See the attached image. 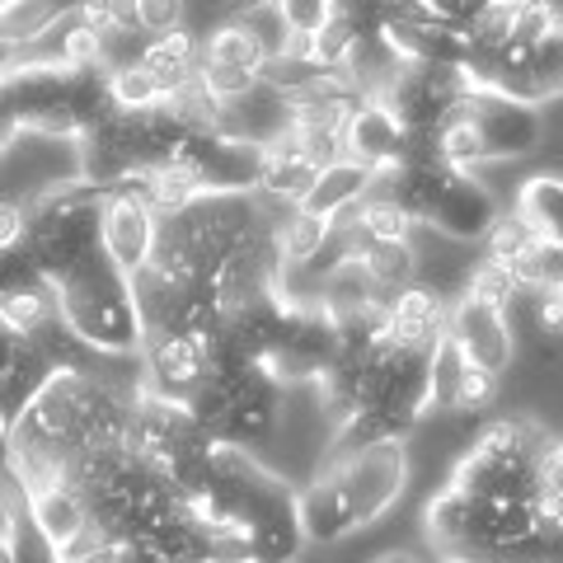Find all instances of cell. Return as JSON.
I'll list each match as a JSON object with an SVG mask.
<instances>
[{
	"mask_svg": "<svg viewBox=\"0 0 563 563\" xmlns=\"http://www.w3.org/2000/svg\"><path fill=\"white\" fill-rule=\"evenodd\" d=\"M20 250L38 263V273L52 282L57 273H66L70 263H80L90 250H99V188H70L57 192L29 211L24 240Z\"/></svg>",
	"mask_w": 563,
	"mask_h": 563,
	"instance_id": "3957f363",
	"label": "cell"
},
{
	"mask_svg": "<svg viewBox=\"0 0 563 563\" xmlns=\"http://www.w3.org/2000/svg\"><path fill=\"white\" fill-rule=\"evenodd\" d=\"M0 563H14V550H10L5 540H0Z\"/></svg>",
	"mask_w": 563,
	"mask_h": 563,
	"instance_id": "ab89813d",
	"label": "cell"
},
{
	"mask_svg": "<svg viewBox=\"0 0 563 563\" xmlns=\"http://www.w3.org/2000/svg\"><path fill=\"white\" fill-rule=\"evenodd\" d=\"M33 517H38L43 536L57 544V554H62L76 536L90 531V507H85L80 488L70 484V479H57V484L33 488Z\"/></svg>",
	"mask_w": 563,
	"mask_h": 563,
	"instance_id": "e0dca14e",
	"label": "cell"
},
{
	"mask_svg": "<svg viewBox=\"0 0 563 563\" xmlns=\"http://www.w3.org/2000/svg\"><path fill=\"white\" fill-rule=\"evenodd\" d=\"M141 66L151 70L165 90H179V85L198 80V66H202V43L192 38V29H174V33H161V38H146L141 47Z\"/></svg>",
	"mask_w": 563,
	"mask_h": 563,
	"instance_id": "ac0fdd59",
	"label": "cell"
},
{
	"mask_svg": "<svg viewBox=\"0 0 563 563\" xmlns=\"http://www.w3.org/2000/svg\"><path fill=\"white\" fill-rule=\"evenodd\" d=\"M517 217L531 225L540 240H550L563 250V179L559 174H536L517 198Z\"/></svg>",
	"mask_w": 563,
	"mask_h": 563,
	"instance_id": "603a6c76",
	"label": "cell"
},
{
	"mask_svg": "<svg viewBox=\"0 0 563 563\" xmlns=\"http://www.w3.org/2000/svg\"><path fill=\"white\" fill-rule=\"evenodd\" d=\"M493 395H498V376L470 362V372H465V380H461V399H455V409H465V413L488 409Z\"/></svg>",
	"mask_w": 563,
	"mask_h": 563,
	"instance_id": "836d02e7",
	"label": "cell"
},
{
	"mask_svg": "<svg viewBox=\"0 0 563 563\" xmlns=\"http://www.w3.org/2000/svg\"><path fill=\"white\" fill-rule=\"evenodd\" d=\"M329 235H333V221L310 217V211H301V207L282 211V217H277V254H282V273H287V268H310V263L329 250Z\"/></svg>",
	"mask_w": 563,
	"mask_h": 563,
	"instance_id": "44dd1931",
	"label": "cell"
},
{
	"mask_svg": "<svg viewBox=\"0 0 563 563\" xmlns=\"http://www.w3.org/2000/svg\"><path fill=\"white\" fill-rule=\"evenodd\" d=\"M446 563H461V559H446Z\"/></svg>",
	"mask_w": 563,
	"mask_h": 563,
	"instance_id": "bcb514c9",
	"label": "cell"
},
{
	"mask_svg": "<svg viewBox=\"0 0 563 563\" xmlns=\"http://www.w3.org/2000/svg\"><path fill=\"white\" fill-rule=\"evenodd\" d=\"M24 225H29V211L0 198V250H14L24 240Z\"/></svg>",
	"mask_w": 563,
	"mask_h": 563,
	"instance_id": "e575fe53",
	"label": "cell"
},
{
	"mask_svg": "<svg viewBox=\"0 0 563 563\" xmlns=\"http://www.w3.org/2000/svg\"><path fill=\"white\" fill-rule=\"evenodd\" d=\"M559 446H563V437H559Z\"/></svg>",
	"mask_w": 563,
	"mask_h": 563,
	"instance_id": "7dc6e473",
	"label": "cell"
},
{
	"mask_svg": "<svg viewBox=\"0 0 563 563\" xmlns=\"http://www.w3.org/2000/svg\"><path fill=\"white\" fill-rule=\"evenodd\" d=\"M324 470H333V479H339L357 526H372L390 512L399 503L404 484H409V446H404L399 437H380V442H362V446H339V455H333Z\"/></svg>",
	"mask_w": 563,
	"mask_h": 563,
	"instance_id": "277c9868",
	"label": "cell"
},
{
	"mask_svg": "<svg viewBox=\"0 0 563 563\" xmlns=\"http://www.w3.org/2000/svg\"><path fill=\"white\" fill-rule=\"evenodd\" d=\"M554 451V437H544L531 418H498L474 437V446L455 461L451 488L484 503H536L544 488V461Z\"/></svg>",
	"mask_w": 563,
	"mask_h": 563,
	"instance_id": "7a4b0ae2",
	"label": "cell"
},
{
	"mask_svg": "<svg viewBox=\"0 0 563 563\" xmlns=\"http://www.w3.org/2000/svg\"><path fill=\"white\" fill-rule=\"evenodd\" d=\"M66 10H70V0H14V5L0 10V47L24 57V52H33L62 24Z\"/></svg>",
	"mask_w": 563,
	"mask_h": 563,
	"instance_id": "ffe728a7",
	"label": "cell"
},
{
	"mask_svg": "<svg viewBox=\"0 0 563 563\" xmlns=\"http://www.w3.org/2000/svg\"><path fill=\"white\" fill-rule=\"evenodd\" d=\"M470 291L484 296V301H493V306H503V310H512L517 296H521V282L512 277V268H503V263L479 258V268H474V277H470Z\"/></svg>",
	"mask_w": 563,
	"mask_h": 563,
	"instance_id": "4dcf8cb0",
	"label": "cell"
},
{
	"mask_svg": "<svg viewBox=\"0 0 563 563\" xmlns=\"http://www.w3.org/2000/svg\"><path fill=\"white\" fill-rule=\"evenodd\" d=\"M554 296H559V301H563V287H559V291H554Z\"/></svg>",
	"mask_w": 563,
	"mask_h": 563,
	"instance_id": "f6af8a7d",
	"label": "cell"
},
{
	"mask_svg": "<svg viewBox=\"0 0 563 563\" xmlns=\"http://www.w3.org/2000/svg\"><path fill=\"white\" fill-rule=\"evenodd\" d=\"M202 62L211 66H231V70H244V76H268V47L258 43V33L244 24V20H225L207 33V43H202Z\"/></svg>",
	"mask_w": 563,
	"mask_h": 563,
	"instance_id": "d6986e66",
	"label": "cell"
},
{
	"mask_svg": "<svg viewBox=\"0 0 563 563\" xmlns=\"http://www.w3.org/2000/svg\"><path fill=\"white\" fill-rule=\"evenodd\" d=\"M484 5H526V0H484Z\"/></svg>",
	"mask_w": 563,
	"mask_h": 563,
	"instance_id": "60d3db41",
	"label": "cell"
},
{
	"mask_svg": "<svg viewBox=\"0 0 563 563\" xmlns=\"http://www.w3.org/2000/svg\"><path fill=\"white\" fill-rule=\"evenodd\" d=\"M211 563H250V559H211Z\"/></svg>",
	"mask_w": 563,
	"mask_h": 563,
	"instance_id": "7bdbcfd3",
	"label": "cell"
},
{
	"mask_svg": "<svg viewBox=\"0 0 563 563\" xmlns=\"http://www.w3.org/2000/svg\"><path fill=\"white\" fill-rule=\"evenodd\" d=\"M536 240V231H531V225H526L521 217H517V211H507V217H498V225H493V231L484 235V244H479V250H484V258H493V263H503V268H512V263H517V254L526 250V244H531Z\"/></svg>",
	"mask_w": 563,
	"mask_h": 563,
	"instance_id": "f546056e",
	"label": "cell"
},
{
	"mask_svg": "<svg viewBox=\"0 0 563 563\" xmlns=\"http://www.w3.org/2000/svg\"><path fill=\"white\" fill-rule=\"evenodd\" d=\"M47 287L52 301H57V320L90 352H99V357H141L146 324L136 314L132 277L113 268L103 244L80 263H70L66 273H57Z\"/></svg>",
	"mask_w": 563,
	"mask_h": 563,
	"instance_id": "6da1fadb",
	"label": "cell"
},
{
	"mask_svg": "<svg viewBox=\"0 0 563 563\" xmlns=\"http://www.w3.org/2000/svg\"><path fill=\"white\" fill-rule=\"evenodd\" d=\"M372 563H418V559L404 554V550H390V554H380V559H372Z\"/></svg>",
	"mask_w": 563,
	"mask_h": 563,
	"instance_id": "f35d334b",
	"label": "cell"
},
{
	"mask_svg": "<svg viewBox=\"0 0 563 563\" xmlns=\"http://www.w3.org/2000/svg\"><path fill=\"white\" fill-rule=\"evenodd\" d=\"M314 179H320V165L296 146L291 132H282L273 146H263V174H258V198L263 202H273L282 211L301 207L310 198Z\"/></svg>",
	"mask_w": 563,
	"mask_h": 563,
	"instance_id": "4fadbf2b",
	"label": "cell"
},
{
	"mask_svg": "<svg viewBox=\"0 0 563 563\" xmlns=\"http://www.w3.org/2000/svg\"><path fill=\"white\" fill-rule=\"evenodd\" d=\"M366 277L376 282V291L390 301L404 287L418 282V258H413V244H366V254L357 258Z\"/></svg>",
	"mask_w": 563,
	"mask_h": 563,
	"instance_id": "d4e9b609",
	"label": "cell"
},
{
	"mask_svg": "<svg viewBox=\"0 0 563 563\" xmlns=\"http://www.w3.org/2000/svg\"><path fill=\"white\" fill-rule=\"evenodd\" d=\"M273 10L282 14V24H287L291 33L310 38V33H320V24L339 10V0H273Z\"/></svg>",
	"mask_w": 563,
	"mask_h": 563,
	"instance_id": "d6a6232c",
	"label": "cell"
},
{
	"mask_svg": "<svg viewBox=\"0 0 563 563\" xmlns=\"http://www.w3.org/2000/svg\"><path fill=\"white\" fill-rule=\"evenodd\" d=\"M118 563H165L155 550H146V544H122L118 550Z\"/></svg>",
	"mask_w": 563,
	"mask_h": 563,
	"instance_id": "74e56055",
	"label": "cell"
},
{
	"mask_svg": "<svg viewBox=\"0 0 563 563\" xmlns=\"http://www.w3.org/2000/svg\"><path fill=\"white\" fill-rule=\"evenodd\" d=\"M512 277L521 282V291H531V296L559 291V287H563V250H559V244H550V240H540V235H536V240L517 254Z\"/></svg>",
	"mask_w": 563,
	"mask_h": 563,
	"instance_id": "83f0119b",
	"label": "cell"
},
{
	"mask_svg": "<svg viewBox=\"0 0 563 563\" xmlns=\"http://www.w3.org/2000/svg\"><path fill=\"white\" fill-rule=\"evenodd\" d=\"M498 217H503V207L493 202V192L474 179V174L455 169L446 179V188H442V198H437V207H432L428 231L446 235V240H461V244H484V235L498 225Z\"/></svg>",
	"mask_w": 563,
	"mask_h": 563,
	"instance_id": "7c38bea8",
	"label": "cell"
},
{
	"mask_svg": "<svg viewBox=\"0 0 563 563\" xmlns=\"http://www.w3.org/2000/svg\"><path fill=\"white\" fill-rule=\"evenodd\" d=\"M357 221H362V231H366V240H372V244H409L413 231H418V221L380 188L357 207Z\"/></svg>",
	"mask_w": 563,
	"mask_h": 563,
	"instance_id": "4316f807",
	"label": "cell"
},
{
	"mask_svg": "<svg viewBox=\"0 0 563 563\" xmlns=\"http://www.w3.org/2000/svg\"><path fill=\"white\" fill-rule=\"evenodd\" d=\"M179 161L202 179V192H258L263 174V146L231 132L188 136Z\"/></svg>",
	"mask_w": 563,
	"mask_h": 563,
	"instance_id": "30bf717a",
	"label": "cell"
},
{
	"mask_svg": "<svg viewBox=\"0 0 563 563\" xmlns=\"http://www.w3.org/2000/svg\"><path fill=\"white\" fill-rule=\"evenodd\" d=\"M339 357V324L320 306H291L277 347L263 357V372L277 385H320Z\"/></svg>",
	"mask_w": 563,
	"mask_h": 563,
	"instance_id": "8992f818",
	"label": "cell"
},
{
	"mask_svg": "<svg viewBox=\"0 0 563 563\" xmlns=\"http://www.w3.org/2000/svg\"><path fill=\"white\" fill-rule=\"evenodd\" d=\"M165 113L179 122L188 136H211V132H221V122H225V103L211 99L198 80H188V85H179V90H169Z\"/></svg>",
	"mask_w": 563,
	"mask_h": 563,
	"instance_id": "484cf974",
	"label": "cell"
},
{
	"mask_svg": "<svg viewBox=\"0 0 563 563\" xmlns=\"http://www.w3.org/2000/svg\"><path fill=\"white\" fill-rule=\"evenodd\" d=\"M5 432H10V422H5V413H0V442H5Z\"/></svg>",
	"mask_w": 563,
	"mask_h": 563,
	"instance_id": "b9f144b4",
	"label": "cell"
},
{
	"mask_svg": "<svg viewBox=\"0 0 563 563\" xmlns=\"http://www.w3.org/2000/svg\"><path fill=\"white\" fill-rule=\"evenodd\" d=\"M0 324H5L14 339L33 343L47 324H57V301H52V287L5 291V296H0Z\"/></svg>",
	"mask_w": 563,
	"mask_h": 563,
	"instance_id": "cb8c5ba5",
	"label": "cell"
},
{
	"mask_svg": "<svg viewBox=\"0 0 563 563\" xmlns=\"http://www.w3.org/2000/svg\"><path fill=\"white\" fill-rule=\"evenodd\" d=\"M296 507H301V526H306L310 544H339L352 531H362L339 479H333V470H320V479H314L306 493H296Z\"/></svg>",
	"mask_w": 563,
	"mask_h": 563,
	"instance_id": "9a60e30c",
	"label": "cell"
},
{
	"mask_svg": "<svg viewBox=\"0 0 563 563\" xmlns=\"http://www.w3.org/2000/svg\"><path fill=\"white\" fill-rule=\"evenodd\" d=\"M20 347H24V339H14V333H10L5 324H0V376L10 372V362L20 357Z\"/></svg>",
	"mask_w": 563,
	"mask_h": 563,
	"instance_id": "8d00e7d4",
	"label": "cell"
},
{
	"mask_svg": "<svg viewBox=\"0 0 563 563\" xmlns=\"http://www.w3.org/2000/svg\"><path fill=\"white\" fill-rule=\"evenodd\" d=\"M161 221L165 217L155 211V202L136 179L99 188V244L118 273L136 277L141 268H151L155 244H161Z\"/></svg>",
	"mask_w": 563,
	"mask_h": 563,
	"instance_id": "5b68a950",
	"label": "cell"
},
{
	"mask_svg": "<svg viewBox=\"0 0 563 563\" xmlns=\"http://www.w3.org/2000/svg\"><path fill=\"white\" fill-rule=\"evenodd\" d=\"M188 0H136V29L141 38H161V33L184 29Z\"/></svg>",
	"mask_w": 563,
	"mask_h": 563,
	"instance_id": "1f68e13d",
	"label": "cell"
},
{
	"mask_svg": "<svg viewBox=\"0 0 563 563\" xmlns=\"http://www.w3.org/2000/svg\"><path fill=\"white\" fill-rule=\"evenodd\" d=\"M470 372V357L451 339H442L432 347V366H428V380H432V413L437 409H455L461 399V380Z\"/></svg>",
	"mask_w": 563,
	"mask_h": 563,
	"instance_id": "f1b7e54d",
	"label": "cell"
},
{
	"mask_svg": "<svg viewBox=\"0 0 563 563\" xmlns=\"http://www.w3.org/2000/svg\"><path fill=\"white\" fill-rule=\"evenodd\" d=\"M211 376L207 352L184 339V333H151L141 347V390L161 395V399H188L202 390V380Z\"/></svg>",
	"mask_w": 563,
	"mask_h": 563,
	"instance_id": "8fae6325",
	"label": "cell"
},
{
	"mask_svg": "<svg viewBox=\"0 0 563 563\" xmlns=\"http://www.w3.org/2000/svg\"><path fill=\"white\" fill-rule=\"evenodd\" d=\"M5 5H14V0H0V10H5Z\"/></svg>",
	"mask_w": 563,
	"mask_h": 563,
	"instance_id": "ee69618b",
	"label": "cell"
},
{
	"mask_svg": "<svg viewBox=\"0 0 563 563\" xmlns=\"http://www.w3.org/2000/svg\"><path fill=\"white\" fill-rule=\"evenodd\" d=\"M446 310L451 306L442 296H432L428 287H418V282L404 287L399 296H390V306H385V314H390V343L432 352L446 339Z\"/></svg>",
	"mask_w": 563,
	"mask_h": 563,
	"instance_id": "5bb4252c",
	"label": "cell"
},
{
	"mask_svg": "<svg viewBox=\"0 0 563 563\" xmlns=\"http://www.w3.org/2000/svg\"><path fill=\"white\" fill-rule=\"evenodd\" d=\"M217 5H221V24H225V20H250V14L268 10L273 0H217Z\"/></svg>",
	"mask_w": 563,
	"mask_h": 563,
	"instance_id": "d590c367",
	"label": "cell"
},
{
	"mask_svg": "<svg viewBox=\"0 0 563 563\" xmlns=\"http://www.w3.org/2000/svg\"><path fill=\"white\" fill-rule=\"evenodd\" d=\"M461 109L484 141L488 165L526 161V155H536L544 146V113L536 103H521V99H507L493 90H474Z\"/></svg>",
	"mask_w": 563,
	"mask_h": 563,
	"instance_id": "52a82bcc",
	"label": "cell"
},
{
	"mask_svg": "<svg viewBox=\"0 0 563 563\" xmlns=\"http://www.w3.org/2000/svg\"><path fill=\"white\" fill-rule=\"evenodd\" d=\"M103 90H109V103L118 113H161L169 99V90L141 62L109 66L103 70Z\"/></svg>",
	"mask_w": 563,
	"mask_h": 563,
	"instance_id": "7402d4cb",
	"label": "cell"
},
{
	"mask_svg": "<svg viewBox=\"0 0 563 563\" xmlns=\"http://www.w3.org/2000/svg\"><path fill=\"white\" fill-rule=\"evenodd\" d=\"M446 339L461 347L474 366L503 376L507 362H512V310L465 291V296H455L446 310Z\"/></svg>",
	"mask_w": 563,
	"mask_h": 563,
	"instance_id": "ba28073f",
	"label": "cell"
},
{
	"mask_svg": "<svg viewBox=\"0 0 563 563\" xmlns=\"http://www.w3.org/2000/svg\"><path fill=\"white\" fill-rule=\"evenodd\" d=\"M380 184L372 169L352 165V161H333L329 169H320V179H314L310 198L301 202V211H310V217H324V221H339L347 217V211H357L366 198H372Z\"/></svg>",
	"mask_w": 563,
	"mask_h": 563,
	"instance_id": "2e32d148",
	"label": "cell"
},
{
	"mask_svg": "<svg viewBox=\"0 0 563 563\" xmlns=\"http://www.w3.org/2000/svg\"><path fill=\"white\" fill-rule=\"evenodd\" d=\"M343 161L372 169L376 184H390L409 161V132L399 128L380 99H357V109L343 128Z\"/></svg>",
	"mask_w": 563,
	"mask_h": 563,
	"instance_id": "9c48e42d",
	"label": "cell"
}]
</instances>
